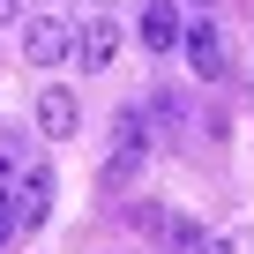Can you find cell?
Returning <instances> with one entry per match:
<instances>
[{
  "mask_svg": "<svg viewBox=\"0 0 254 254\" xmlns=\"http://www.w3.org/2000/svg\"><path fill=\"white\" fill-rule=\"evenodd\" d=\"M165 224H172V209H157V202H135V232H150V239H165Z\"/></svg>",
  "mask_w": 254,
  "mask_h": 254,
  "instance_id": "9c48e42d",
  "label": "cell"
},
{
  "mask_svg": "<svg viewBox=\"0 0 254 254\" xmlns=\"http://www.w3.org/2000/svg\"><path fill=\"white\" fill-rule=\"evenodd\" d=\"M142 157H150V120H142V105H127V112L112 120V157H105V187L120 194L127 180L142 172Z\"/></svg>",
  "mask_w": 254,
  "mask_h": 254,
  "instance_id": "6da1fadb",
  "label": "cell"
},
{
  "mask_svg": "<svg viewBox=\"0 0 254 254\" xmlns=\"http://www.w3.org/2000/svg\"><path fill=\"white\" fill-rule=\"evenodd\" d=\"M75 60H82V67H112V60H120V23L90 15V23L75 30Z\"/></svg>",
  "mask_w": 254,
  "mask_h": 254,
  "instance_id": "52a82bcc",
  "label": "cell"
},
{
  "mask_svg": "<svg viewBox=\"0 0 254 254\" xmlns=\"http://www.w3.org/2000/svg\"><path fill=\"white\" fill-rule=\"evenodd\" d=\"M23 8H30V0H23Z\"/></svg>",
  "mask_w": 254,
  "mask_h": 254,
  "instance_id": "7c38bea8",
  "label": "cell"
},
{
  "mask_svg": "<svg viewBox=\"0 0 254 254\" xmlns=\"http://www.w3.org/2000/svg\"><path fill=\"white\" fill-rule=\"evenodd\" d=\"M165 247H172V254H247V239H232V247H224V239H217V232H202L194 217H172V224H165Z\"/></svg>",
  "mask_w": 254,
  "mask_h": 254,
  "instance_id": "ba28073f",
  "label": "cell"
},
{
  "mask_svg": "<svg viewBox=\"0 0 254 254\" xmlns=\"http://www.w3.org/2000/svg\"><path fill=\"white\" fill-rule=\"evenodd\" d=\"M15 232H23V217H15V194L0 187V239H15Z\"/></svg>",
  "mask_w": 254,
  "mask_h": 254,
  "instance_id": "30bf717a",
  "label": "cell"
},
{
  "mask_svg": "<svg viewBox=\"0 0 254 254\" xmlns=\"http://www.w3.org/2000/svg\"><path fill=\"white\" fill-rule=\"evenodd\" d=\"M202 8H209V0H202Z\"/></svg>",
  "mask_w": 254,
  "mask_h": 254,
  "instance_id": "4fadbf2b",
  "label": "cell"
},
{
  "mask_svg": "<svg viewBox=\"0 0 254 254\" xmlns=\"http://www.w3.org/2000/svg\"><path fill=\"white\" fill-rule=\"evenodd\" d=\"M0 23H23V0H0Z\"/></svg>",
  "mask_w": 254,
  "mask_h": 254,
  "instance_id": "8fae6325",
  "label": "cell"
},
{
  "mask_svg": "<svg viewBox=\"0 0 254 254\" xmlns=\"http://www.w3.org/2000/svg\"><path fill=\"white\" fill-rule=\"evenodd\" d=\"M38 135H45V142H67V135H75V90H67V82H45V90H38Z\"/></svg>",
  "mask_w": 254,
  "mask_h": 254,
  "instance_id": "5b68a950",
  "label": "cell"
},
{
  "mask_svg": "<svg viewBox=\"0 0 254 254\" xmlns=\"http://www.w3.org/2000/svg\"><path fill=\"white\" fill-rule=\"evenodd\" d=\"M180 45H187V67H194L202 82H217V75H224V30H217V23H187V30H180Z\"/></svg>",
  "mask_w": 254,
  "mask_h": 254,
  "instance_id": "277c9868",
  "label": "cell"
},
{
  "mask_svg": "<svg viewBox=\"0 0 254 254\" xmlns=\"http://www.w3.org/2000/svg\"><path fill=\"white\" fill-rule=\"evenodd\" d=\"M8 194H15V217H23V224L38 232V224L53 217V165H23Z\"/></svg>",
  "mask_w": 254,
  "mask_h": 254,
  "instance_id": "3957f363",
  "label": "cell"
},
{
  "mask_svg": "<svg viewBox=\"0 0 254 254\" xmlns=\"http://www.w3.org/2000/svg\"><path fill=\"white\" fill-rule=\"evenodd\" d=\"M75 53V23L67 15H30L23 23V60L30 67H53V60H67Z\"/></svg>",
  "mask_w": 254,
  "mask_h": 254,
  "instance_id": "7a4b0ae2",
  "label": "cell"
},
{
  "mask_svg": "<svg viewBox=\"0 0 254 254\" xmlns=\"http://www.w3.org/2000/svg\"><path fill=\"white\" fill-rule=\"evenodd\" d=\"M180 30H187V23H180V8H172V0H150V8L135 15V38H142L150 53H172V45H180Z\"/></svg>",
  "mask_w": 254,
  "mask_h": 254,
  "instance_id": "8992f818",
  "label": "cell"
}]
</instances>
